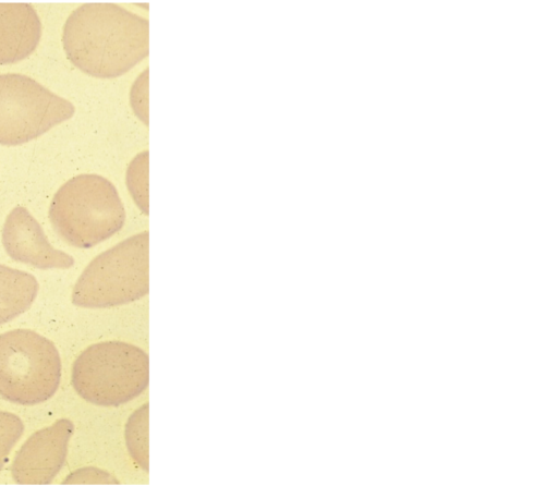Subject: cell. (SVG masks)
Listing matches in <instances>:
<instances>
[{
    "label": "cell",
    "mask_w": 558,
    "mask_h": 486,
    "mask_svg": "<svg viewBox=\"0 0 558 486\" xmlns=\"http://www.w3.org/2000/svg\"><path fill=\"white\" fill-rule=\"evenodd\" d=\"M62 44L70 62L82 72L113 78L148 56L149 23L114 3H85L66 19Z\"/></svg>",
    "instance_id": "cell-1"
},
{
    "label": "cell",
    "mask_w": 558,
    "mask_h": 486,
    "mask_svg": "<svg viewBox=\"0 0 558 486\" xmlns=\"http://www.w3.org/2000/svg\"><path fill=\"white\" fill-rule=\"evenodd\" d=\"M49 219L70 245L89 248L119 232L125 210L116 186L98 174H80L54 194Z\"/></svg>",
    "instance_id": "cell-2"
},
{
    "label": "cell",
    "mask_w": 558,
    "mask_h": 486,
    "mask_svg": "<svg viewBox=\"0 0 558 486\" xmlns=\"http://www.w3.org/2000/svg\"><path fill=\"white\" fill-rule=\"evenodd\" d=\"M71 381L77 394L100 406H118L140 396L149 382V359L141 348L104 341L74 361Z\"/></svg>",
    "instance_id": "cell-3"
},
{
    "label": "cell",
    "mask_w": 558,
    "mask_h": 486,
    "mask_svg": "<svg viewBox=\"0 0 558 486\" xmlns=\"http://www.w3.org/2000/svg\"><path fill=\"white\" fill-rule=\"evenodd\" d=\"M148 232L132 235L96 256L72 291V303L102 308L136 301L149 291Z\"/></svg>",
    "instance_id": "cell-4"
},
{
    "label": "cell",
    "mask_w": 558,
    "mask_h": 486,
    "mask_svg": "<svg viewBox=\"0 0 558 486\" xmlns=\"http://www.w3.org/2000/svg\"><path fill=\"white\" fill-rule=\"evenodd\" d=\"M61 357L56 345L29 329L0 335V397L34 405L49 400L61 381Z\"/></svg>",
    "instance_id": "cell-5"
},
{
    "label": "cell",
    "mask_w": 558,
    "mask_h": 486,
    "mask_svg": "<svg viewBox=\"0 0 558 486\" xmlns=\"http://www.w3.org/2000/svg\"><path fill=\"white\" fill-rule=\"evenodd\" d=\"M75 112L73 104L29 76L0 74V144L29 142Z\"/></svg>",
    "instance_id": "cell-6"
},
{
    "label": "cell",
    "mask_w": 558,
    "mask_h": 486,
    "mask_svg": "<svg viewBox=\"0 0 558 486\" xmlns=\"http://www.w3.org/2000/svg\"><path fill=\"white\" fill-rule=\"evenodd\" d=\"M73 430L72 421L59 418L31 435L12 462L14 482L24 485L50 484L64 465Z\"/></svg>",
    "instance_id": "cell-7"
},
{
    "label": "cell",
    "mask_w": 558,
    "mask_h": 486,
    "mask_svg": "<svg viewBox=\"0 0 558 486\" xmlns=\"http://www.w3.org/2000/svg\"><path fill=\"white\" fill-rule=\"evenodd\" d=\"M2 244L12 259L38 269H66L74 265V258L54 248L38 221L22 206L14 207L7 216Z\"/></svg>",
    "instance_id": "cell-8"
},
{
    "label": "cell",
    "mask_w": 558,
    "mask_h": 486,
    "mask_svg": "<svg viewBox=\"0 0 558 486\" xmlns=\"http://www.w3.org/2000/svg\"><path fill=\"white\" fill-rule=\"evenodd\" d=\"M41 37V22L25 2H0V64L21 61L32 54Z\"/></svg>",
    "instance_id": "cell-9"
},
{
    "label": "cell",
    "mask_w": 558,
    "mask_h": 486,
    "mask_svg": "<svg viewBox=\"0 0 558 486\" xmlns=\"http://www.w3.org/2000/svg\"><path fill=\"white\" fill-rule=\"evenodd\" d=\"M38 288L32 274L0 264V325L25 313L35 301Z\"/></svg>",
    "instance_id": "cell-10"
},
{
    "label": "cell",
    "mask_w": 558,
    "mask_h": 486,
    "mask_svg": "<svg viewBox=\"0 0 558 486\" xmlns=\"http://www.w3.org/2000/svg\"><path fill=\"white\" fill-rule=\"evenodd\" d=\"M148 403L141 406L129 418L125 441L132 458L148 471Z\"/></svg>",
    "instance_id": "cell-11"
},
{
    "label": "cell",
    "mask_w": 558,
    "mask_h": 486,
    "mask_svg": "<svg viewBox=\"0 0 558 486\" xmlns=\"http://www.w3.org/2000/svg\"><path fill=\"white\" fill-rule=\"evenodd\" d=\"M148 153L138 155L130 165L126 172L128 187L142 210L147 214V159Z\"/></svg>",
    "instance_id": "cell-12"
},
{
    "label": "cell",
    "mask_w": 558,
    "mask_h": 486,
    "mask_svg": "<svg viewBox=\"0 0 558 486\" xmlns=\"http://www.w3.org/2000/svg\"><path fill=\"white\" fill-rule=\"evenodd\" d=\"M23 432L24 424L16 414L0 411V471Z\"/></svg>",
    "instance_id": "cell-13"
},
{
    "label": "cell",
    "mask_w": 558,
    "mask_h": 486,
    "mask_svg": "<svg viewBox=\"0 0 558 486\" xmlns=\"http://www.w3.org/2000/svg\"><path fill=\"white\" fill-rule=\"evenodd\" d=\"M64 483L118 484L119 482L105 471L95 467H85L70 474Z\"/></svg>",
    "instance_id": "cell-14"
}]
</instances>
